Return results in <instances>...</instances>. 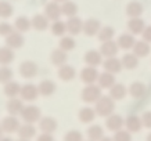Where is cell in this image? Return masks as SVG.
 Here are the masks:
<instances>
[{"label": "cell", "mask_w": 151, "mask_h": 141, "mask_svg": "<svg viewBox=\"0 0 151 141\" xmlns=\"http://www.w3.org/2000/svg\"><path fill=\"white\" fill-rule=\"evenodd\" d=\"M128 126H129L130 130H139V129H140V122H139L137 119L130 118L129 119V122H128Z\"/></svg>", "instance_id": "1"}, {"label": "cell", "mask_w": 151, "mask_h": 141, "mask_svg": "<svg viewBox=\"0 0 151 141\" xmlns=\"http://www.w3.org/2000/svg\"><path fill=\"white\" fill-rule=\"evenodd\" d=\"M115 141H130V136H129L128 133L121 132V133H118V134H116Z\"/></svg>", "instance_id": "2"}, {"label": "cell", "mask_w": 151, "mask_h": 141, "mask_svg": "<svg viewBox=\"0 0 151 141\" xmlns=\"http://www.w3.org/2000/svg\"><path fill=\"white\" fill-rule=\"evenodd\" d=\"M110 126H111V129H118L119 126H121V122H119V119L111 120V122H110Z\"/></svg>", "instance_id": "3"}, {"label": "cell", "mask_w": 151, "mask_h": 141, "mask_svg": "<svg viewBox=\"0 0 151 141\" xmlns=\"http://www.w3.org/2000/svg\"><path fill=\"white\" fill-rule=\"evenodd\" d=\"M144 123H146L148 127H151V114L146 115V118H144Z\"/></svg>", "instance_id": "4"}, {"label": "cell", "mask_w": 151, "mask_h": 141, "mask_svg": "<svg viewBox=\"0 0 151 141\" xmlns=\"http://www.w3.org/2000/svg\"><path fill=\"white\" fill-rule=\"evenodd\" d=\"M147 141H151V134L148 136V138H147Z\"/></svg>", "instance_id": "5"}, {"label": "cell", "mask_w": 151, "mask_h": 141, "mask_svg": "<svg viewBox=\"0 0 151 141\" xmlns=\"http://www.w3.org/2000/svg\"><path fill=\"white\" fill-rule=\"evenodd\" d=\"M104 141H110V140H104Z\"/></svg>", "instance_id": "6"}]
</instances>
